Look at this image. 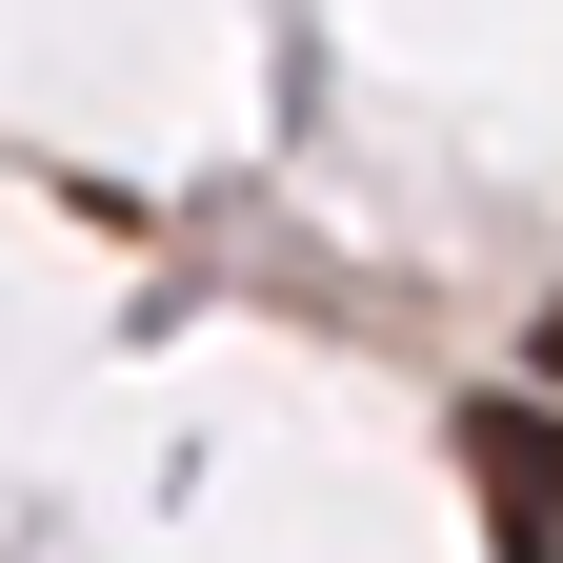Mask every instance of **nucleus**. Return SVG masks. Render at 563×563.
<instances>
[{
  "label": "nucleus",
  "instance_id": "nucleus-1",
  "mask_svg": "<svg viewBox=\"0 0 563 563\" xmlns=\"http://www.w3.org/2000/svg\"><path fill=\"white\" fill-rule=\"evenodd\" d=\"M463 463L504 523H563V402H463Z\"/></svg>",
  "mask_w": 563,
  "mask_h": 563
},
{
  "label": "nucleus",
  "instance_id": "nucleus-2",
  "mask_svg": "<svg viewBox=\"0 0 563 563\" xmlns=\"http://www.w3.org/2000/svg\"><path fill=\"white\" fill-rule=\"evenodd\" d=\"M504 563H563V523H504Z\"/></svg>",
  "mask_w": 563,
  "mask_h": 563
},
{
  "label": "nucleus",
  "instance_id": "nucleus-3",
  "mask_svg": "<svg viewBox=\"0 0 563 563\" xmlns=\"http://www.w3.org/2000/svg\"><path fill=\"white\" fill-rule=\"evenodd\" d=\"M543 383H563V322H543Z\"/></svg>",
  "mask_w": 563,
  "mask_h": 563
}]
</instances>
